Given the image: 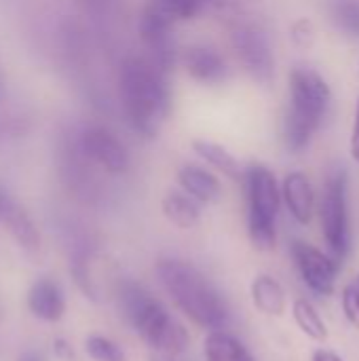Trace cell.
<instances>
[{"label": "cell", "mask_w": 359, "mask_h": 361, "mask_svg": "<svg viewBox=\"0 0 359 361\" xmlns=\"http://www.w3.org/2000/svg\"><path fill=\"white\" fill-rule=\"evenodd\" d=\"M154 273L176 309L195 326L209 332L224 330L229 326L231 311L226 300L216 290V286L190 262L178 258H161Z\"/></svg>", "instance_id": "6da1fadb"}, {"label": "cell", "mask_w": 359, "mask_h": 361, "mask_svg": "<svg viewBox=\"0 0 359 361\" xmlns=\"http://www.w3.org/2000/svg\"><path fill=\"white\" fill-rule=\"evenodd\" d=\"M118 93L129 125L146 137L157 135L171 110L165 72L148 57H127L118 72Z\"/></svg>", "instance_id": "7a4b0ae2"}, {"label": "cell", "mask_w": 359, "mask_h": 361, "mask_svg": "<svg viewBox=\"0 0 359 361\" xmlns=\"http://www.w3.org/2000/svg\"><path fill=\"white\" fill-rule=\"evenodd\" d=\"M332 104V91L326 78L313 68H294L290 74L288 110L284 114V144L288 152L298 154L309 148L322 129Z\"/></svg>", "instance_id": "3957f363"}, {"label": "cell", "mask_w": 359, "mask_h": 361, "mask_svg": "<svg viewBox=\"0 0 359 361\" xmlns=\"http://www.w3.org/2000/svg\"><path fill=\"white\" fill-rule=\"evenodd\" d=\"M118 307L125 322L140 334L150 351L178 357L188 349L190 338L184 326L144 286L135 281H121Z\"/></svg>", "instance_id": "277c9868"}, {"label": "cell", "mask_w": 359, "mask_h": 361, "mask_svg": "<svg viewBox=\"0 0 359 361\" xmlns=\"http://www.w3.org/2000/svg\"><path fill=\"white\" fill-rule=\"evenodd\" d=\"M248 201V235L258 252H271L277 245V216L284 203L281 184L267 165H250L243 173Z\"/></svg>", "instance_id": "5b68a950"}, {"label": "cell", "mask_w": 359, "mask_h": 361, "mask_svg": "<svg viewBox=\"0 0 359 361\" xmlns=\"http://www.w3.org/2000/svg\"><path fill=\"white\" fill-rule=\"evenodd\" d=\"M322 235L330 256L343 262L351 252V218H349V176L345 167H334L324 184L317 203Z\"/></svg>", "instance_id": "8992f818"}, {"label": "cell", "mask_w": 359, "mask_h": 361, "mask_svg": "<svg viewBox=\"0 0 359 361\" xmlns=\"http://www.w3.org/2000/svg\"><path fill=\"white\" fill-rule=\"evenodd\" d=\"M231 42L241 68L260 85H269L275 76V57L267 34L252 23H237L231 32Z\"/></svg>", "instance_id": "52a82bcc"}, {"label": "cell", "mask_w": 359, "mask_h": 361, "mask_svg": "<svg viewBox=\"0 0 359 361\" xmlns=\"http://www.w3.org/2000/svg\"><path fill=\"white\" fill-rule=\"evenodd\" d=\"M292 258L303 281L320 296L334 294L339 277V260L307 241L292 243Z\"/></svg>", "instance_id": "ba28073f"}, {"label": "cell", "mask_w": 359, "mask_h": 361, "mask_svg": "<svg viewBox=\"0 0 359 361\" xmlns=\"http://www.w3.org/2000/svg\"><path fill=\"white\" fill-rule=\"evenodd\" d=\"M78 146L87 159L102 165L108 173H125L129 169V152L125 144L106 127L91 125L83 129Z\"/></svg>", "instance_id": "9c48e42d"}, {"label": "cell", "mask_w": 359, "mask_h": 361, "mask_svg": "<svg viewBox=\"0 0 359 361\" xmlns=\"http://www.w3.org/2000/svg\"><path fill=\"white\" fill-rule=\"evenodd\" d=\"M174 21L159 13L154 6L146 4L140 17V36L148 49V59L161 68L165 74L176 61V47L171 36Z\"/></svg>", "instance_id": "30bf717a"}, {"label": "cell", "mask_w": 359, "mask_h": 361, "mask_svg": "<svg viewBox=\"0 0 359 361\" xmlns=\"http://www.w3.org/2000/svg\"><path fill=\"white\" fill-rule=\"evenodd\" d=\"M182 63L188 76L201 85H220L229 78V66L224 57L207 44L188 47L182 53Z\"/></svg>", "instance_id": "8fae6325"}, {"label": "cell", "mask_w": 359, "mask_h": 361, "mask_svg": "<svg viewBox=\"0 0 359 361\" xmlns=\"http://www.w3.org/2000/svg\"><path fill=\"white\" fill-rule=\"evenodd\" d=\"M281 197H284V203H286L290 216L298 224L305 226L313 220L315 207H317V197H315L313 184L307 178V173L290 171L281 182Z\"/></svg>", "instance_id": "7c38bea8"}, {"label": "cell", "mask_w": 359, "mask_h": 361, "mask_svg": "<svg viewBox=\"0 0 359 361\" xmlns=\"http://www.w3.org/2000/svg\"><path fill=\"white\" fill-rule=\"evenodd\" d=\"M28 309L36 319L59 322L66 313V298L59 286L51 279L36 281L28 292Z\"/></svg>", "instance_id": "4fadbf2b"}, {"label": "cell", "mask_w": 359, "mask_h": 361, "mask_svg": "<svg viewBox=\"0 0 359 361\" xmlns=\"http://www.w3.org/2000/svg\"><path fill=\"white\" fill-rule=\"evenodd\" d=\"M178 184L180 188L190 195L199 203H216L222 197V184L220 180L205 167L199 165H182L178 171Z\"/></svg>", "instance_id": "5bb4252c"}, {"label": "cell", "mask_w": 359, "mask_h": 361, "mask_svg": "<svg viewBox=\"0 0 359 361\" xmlns=\"http://www.w3.org/2000/svg\"><path fill=\"white\" fill-rule=\"evenodd\" d=\"M252 302L254 307L269 315V317H281L288 309V298H286V290L284 286L271 277V275H258L252 281Z\"/></svg>", "instance_id": "9a60e30c"}, {"label": "cell", "mask_w": 359, "mask_h": 361, "mask_svg": "<svg viewBox=\"0 0 359 361\" xmlns=\"http://www.w3.org/2000/svg\"><path fill=\"white\" fill-rule=\"evenodd\" d=\"M193 152L201 159V161H205L209 167H214V169H218L222 176H226V178H231V180H235V182H243V173H245V169H241V165H239V161L233 157V152H229L224 146H220V144H216V142H209V140H203V137H199V140H193Z\"/></svg>", "instance_id": "2e32d148"}, {"label": "cell", "mask_w": 359, "mask_h": 361, "mask_svg": "<svg viewBox=\"0 0 359 361\" xmlns=\"http://www.w3.org/2000/svg\"><path fill=\"white\" fill-rule=\"evenodd\" d=\"M205 361H256L250 349L226 330L209 332L203 341Z\"/></svg>", "instance_id": "e0dca14e"}, {"label": "cell", "mask_w": 359, "mask_h": 361, "mask_svg": "<svg viewBox=\"0 0 359 361\" xmlns=\"http://www.w3.org/2000/svg\"><path fill=\"white\" fill-rule=\"evenodd\" d=\"M161 209H163V216L178 228H193L199 224L201 220V203L195 201L190 195H186L184 190L178 192V190H171L163 197V203H161Z\"/></svg>", "instance_id": "ac0fdd59"}, {"label": "cell", "mask_w": 359, "mask_h": 361, "mask_svg": "<svg viewBox=\"0 0 359 361\" xmlns=\"http://www.w3.org/2000/svg\"><path fill=\"white\" fill-rule=\"evenodd\" d=\"M8 233L13 235V239L25 250V252H38L40 247V235L32 222V218L15 203H8L2 216Z\"/></svg>", "instance_id": "d6986e66"}, {"label": "cell", "mask_w": 359, "mask_h": 361, "mask_svg": "<svg viewBox=\"0 0 359 361\" xmlns=\"http://www.w3.org/2000/svg\"><path fill=\"white\" fill-rule=\"evenodd\" d=\"M292 317L296 322V326L300 328V332L315 341V343H324L328 338V328L326 322L322 319L320 311L315 309V305L307 298H296L292 305Z\"/></svg>", "instance_id": "ffe728a7"}, {"label": "cell", "mask_w": 359, "mask_h": 361, "mask_svg": "<svg viewBox=\"0 0 359 361\" xmlns=\"http://www.w3.org/2000/svg\"><path fill=\"white\" fill-rule=\"evenodd\" d=\"M148 4L163 13L167 19H171L174 23H178L199 17L205 11L207 0H148Z\"/></svg>", "instance_id": "44dd1931"}, {"label": "cell", "mask_w": 359, "mask_h": 361, "mask_svg": "<svg viewBox=\"0 0 359 361\" xmlns=\"http://www.w3.org/2000/svg\"><path fill=\"white\" fill-rule=\"evenodd\" d=\"M332 21L347 36L359 38V0H334Z\"/></svg>", "instance_id": "7402d4cb"}, {"label": "cell", "mask_w": 359, "mask_h": 361, "mask_svg": "<svg viewBox=\"0 0 359 361\" xmlns=\"http://www.w3.org/2000/svg\"><path fill=\"white\" fill-rule=\"evenodd\" d=\"M85 351L95 361H127L125 351L114 341L99 334H93L85 341Z\"/></svg>", "instance_id": "603a6c76"}, {"label": "cell", "mask_w": 359, "mask_h": 361, "mask_svg": "<svg viewBox=\"0 0 359 361\" xmlns=\"http://www.w3.org/2000/svg\"><path fill=\"white\" fill-rule=\"evenodd\" d=\"M343 311H345V317L347 322L358 328L359 330V286L358 283H351L343 290Z\"/></svg>", "instance_id": "cb8c5ba5"}, {"label": "cell", "mask_w": 359, "mask_h": 361, "mask_svg": "<svg viewBox=\"0 0 359 361\" xmlns=\"http://www.w3.org/2000/svg\"><path fill=\"white\" fill-rule=\"evenodd\" d=\"M351 157L359 165V97L355 104V116H353V129H351Z\"/></svg>", "instance_id": "d4e9b609"}, {"label": "cell", "mask_w": 359, "mask_h": 361, "mask_svg": "<svg viewBox=\"0 0 359 361\" xmlns=\"http://www.w3.org/2000/svg\"><path fill=\"white\" fill-rule=\"evenodd\" d=\"M53 349H55V355L61 361H74V357H76L72 345H70L68 341H63V338H55Z\"/></svg>", "instance_id": "484cf974"}, {"label": "cell", "mask_w": 359, "mask_h": 361, "mask_svg": "<svg viewBox=\"0 0 359 361\" xmlns=\"http://www.w3.org/2000/svg\"><path fill=\"white\" fill-rule=\"evenodd\" d=\"M311 361H345L341 355H336L334 351H328V349H317L313 353Z\"/></svg>", "instance_id": "4316f807"}, {"label": "cell", "mask_w": 359, "mask_h": 361, "mask_svg": "<svg viewBox=\"0 0 359 361\" xmlns=\"http://www.w3.org/2000/svg\"><path fill=\"white\" fill-rule=\"evenodd\" d=\"M176 355H169V353H159V351H150V357L148 361H176Z\"/></svg>", "instance_id": "83f0119b"}, {"label": "cell", "mask_w": 359, "mask_h": 361, "mask_svg": "<svg viewBox=\"0 0 359 361\" xmlns=\"http://www.w3.org/2000/svg\"><path fill=\"white\" fill-rule=\"evenodd\" d=\"M17 361H44L36 351H25V353H21L19 355V360Z\"/></svg>", "instance_id": "f1b7e54d"}, {"label": "cell", "mask_w": 359, "mask_h": 361, "mask_svg": "<svg viewBox=\"0 0 359 361\" xmlns=\"http://www.w3.org/2000/svg\"><path fill=\"white\" fill-rule=\"evenodd\" d=\"M6 205H8V201L4 199V195L0 192V218L4 216V209H6Z\"/></svg>", "instance_id": "f546056e"}, {"label": "cell", "mask_w": 359, "mask_h": 361, "mask_svg": "<svg viewBox=\"0 0 359 361\" xmlns=\"http://www.w3.org/2000/svg\"><path fill=\"white\" fill-rule=\"evenodd\" d=\"M2 93H4V87H2V78H0V97H2Z\"/></svg>", "instance_id": "4dcf8cb0"}, {"label": "cell", "mask_w": 359, "mask_h": 361, "mask_svg": "<svg viewBox=\"0 0 359 361\" xmlns=\"http://www.w3.org/2000/svg\"><path fill=\"white\" fill-rule=\"evenodd\" d=\"M358 286H359V277H358Z\"/></svg>", "instance_id": "1f68e13d"}]
</instances>
